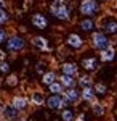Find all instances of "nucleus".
<instances>
[{"label":"nucleus","mask_w":117,"mask_h":121,"mask_svg":"<svg viewBox=\"0 0 117 121\" xmlns=\"http://www.w3.org/2000/svg\"><path fill=\"white\" fill-rule=\"evenodd\" d=\"M50 11H51V15H53L55 18L61 19V21H67V19L71 18V11L64 5L63 0H53L51 5H50Z\"/></svg>","instance_id":"f257e3e1"},{"label":"nucleus","mask_w":117,"mask_h":121,"mask_svg":"<svg viewBox=\"0 0 117 121\" xmlns=\"http://www.w3.org/2000/svg\"><path fill=\"white\" fill-rule=\"evenodd\" d=\"M79 11H80L83 16L90 18L93 15H96L99 11V5L96 0H82L80 5H79Z\"/></svg>","instance_id":"f03ea898"},{"label":"nucleus","mask_w":117,"mask_h":121,"mask_svg":"<svg viewBox=\"0 0 117 121\" xmlns=\"http://www.w3.org/2000/svg\"><path fill=\"white\" fill-rule=\"evenodd\" d=\"M91 45L96 50H104L106 47H109V40L106 37L104 32H93L91 34Z\"/></svg>","instance_id":"7ed1b4c3"},{"label":"nucleus","mask_w":117,"mask_h":121,"mask_svg":"<svg viewBox=\"0 0 117 121\" xmlns=\"http://www.w3.org/2000/svg\"><path fill=\"white\" fill-rule=\"evenodd\" d=\"M5 44H7V48L11 50V52H19V50H23L24 45H26L24 39L19 37V36H11V37H8Z\"/></svg>","instance_id":"20e7f679"},{"label":"nucleus","mask_w":117,"mask_h":121,"mask_svg":"<svg viewBox=\"0 0 117 121\" xmlns=\"http://www.w3.org/2000/svg\"><path fill=\"white\" fill-rule=\"evenodd\" d=\"M64 105H66V100L63 95H50L47 99V107L50 110H61Z\"/></svg>","instance_id":"39448f33"},{"label":"nucleus","mask_w":117,"mask_h":121,"mask_svg":"<svg viewBox=\"0 0 117 121\" xmlns=\"http://www.w3.org/2000/svg\"><path fill=\"white\" fill-rule=\"evenodd\" d=\"M66 44L71 47V48H80L83 45V39L79 34H69L67 39H66Z\"/></svg>","instance_id":"423d86ee"},{"label":"nucleus","mask_w":117,"mask_h":121,"mask_svg":"<svg viewBox=\"0 0 117 121\" xmlns=\"http://www.w3.org/2000/svg\"><path fill=\"white\" fill-rule=\"evenodd\" d=\"M11 107H13L16 112H21V110H24L27 107V99L23 97V95H16V97H13V100H11Z\"/></svg>","instance_id":"0eeeda50"},{"label":"nucleus","mask_w":117,"mask_h":121,"mask_svg":"<svg viewBox=\"0 0 117 121\" xmlns=\"http://www.w3.org/2000/svg\"><path fill=\"white\" fill-rule=\"evenodd\" d=\"M32 24L35 26L37 29H45L48 26V21L43 15H40V13H35V15H32Z\"/></svg>","instance_id":"6e6552de"},{"label":"nucleus","mask_w":117,"mask_h":121,"mask_svg":"<svg viewBox=\"0 0 117 121\" xmlns=\"http://www.w3.org/2000/svg\"><path fill=\"white\" fill-rule=\"evenodd\" d=\"M82 66H83V69H87V71H95V69H98V60H96L95 56L83 58V60H82Z\"/></svg>","instance_id":"1a4fd4ad"},{"label":"nucleus","mask_w":117,"mask_h":121,"mask_svg":"<svg viewBox=\"0 0 117 121\" xmlns=\"http://www.w3.org/2000/svg\"><path fill=\"white\" fill-rule=\"evenodd\" d=\"M99 58H101V61H112L114 58H116V50H114V47H106L104 50H101V53H99Z\"/></svg>","instance_id":"9d476101"},{"label":"nucleus","mask_w":117,"mask_h":121,"mask_svg":"<svg viewBox=\"0 0 117 121\" xmlns=\"http://www.w3.org/2000/svg\"><path fill=\"white\" fill-rule=\"evenodd\" d=\"M32 45L37 47L39 50H43V52L50 50V47H48V40H47L45 37H40V36H35V37H32Z\"/></svg>","instance_id":"9b49d317"},{"label":"nucleus","mask_w":117,"mask_h":121,"mask_svg":"<svg viewBox=\"0 0 117 121\" xmlns=\"http://www.w3.org/2000/svg\"><path fill=\"white\" fill-rule=\"evenodd\" d=\"M103 29H104L106 34H117V21L112 18L106 19L104 24H103Z\"/></svg>","instance_id":"f8f14e48"},{"label":"nucleus","mask_w":117,"mask_h":121,"mask_svg":"<svg viewBox=\"0 0 117 121\" xmlns=\"http://www.w3.org/2000/svg\"><path fill=\"white\" fill-rule=\"evenodd\" d=\"M77 65L75 63H63L61 65V71H63V74H66V76H74L77 74Z\"/></svg>","instance_id":"ddd939ff"},{"label":"nucleus","mask_w":117,"mask_h":121,"mask_svg":"<svg viewBox=\"0 0 117 121\" xmlns=\"http://www.w3.org/2000/svg\"><path fill=\"white\" fill-rule=\"evenodd\" d=\"M59 84L63 86V89H64V87H66V89H74V87H75V84H77V81H75L72 76L63 74L61 78H59Z\"/></svg>","instance_id":"4468645a"},{"label":"nucleus","mask_w":117,"mask_h":121,"mask_svg":"<svg viewBox=\"0 0 117 121\" xmlns=\"http://www.w3.org/2000/svg\"><path fill=\"white\" fill-rule=\"evenodd\" d=\"M2 113H3V116L8 121H16V118H18V112H16L11 105H7V107L2 110Z\"/></svg>","instance_id":"2eb2a0df"},{"label":"nucleus","mask_w":117,"mask_h":121,"mask_svg":"<svg viewBox=\"0 0 117 121\" xmlns=\"http://www.w3.org/2000/svg\"><path fill=\"white\" fill-rule=\"evenodd\" d=\"M80 97L85 100V102H93V100L96 99V94H95V91H93V87H83Z\"/></svg>","instance_id":"dca6fc26"},{"label":"nucleus","mask_w":117,"mask_h":121,"mask_svg":"<svg viewBox=\"0 0 117 121\" xmlns=\"http://www.w3.org/2000/svg\"><path fill=\"white\" fill-rule=\"evenodd\" d=\"M79 26H80L82 31H85V32H91L93 29H95V21L91 18H83L79 23Z\"/></svg>","instance_id":"f3484780"},{"label":"nucleus","mask_w":117,"mask_h":121,"mask_svg":"<svg viewBox=\"0 0 117 121\" xmlns=\"http://www.w3.org/2000/svg\"><path fill=\"white\" fill-rule=\"evenodd\" d=\"M79 97H80V94L79 91L74 87V89H67L66 94H64V100L66 102H75V100H79Z\"/></svg>","instance_id":"a211bd4d"},{"label":"nucleus","mask_w":117,"mask_h":121,"mask_svg":"<svg viewBox=\"0 0 117 121\" xmlns=\"http://www.w3.org/2000/svg\"><path fill=\"white\" fill-rule=\"evenodd\" d=\"M42 82L45 84V86H51L53 82H56V74H55V71H47L45 74L42 76Z\"/></svg>","instance_id":"6ab92c4d"},{"label":"nucleus","mask_w":117,"mask_h":121,"mask_svg":"<svg viewBox=\"0 0 117 121\" xmlns=\"http://www.w3.org/2000/svg\"><path fill=\"white\" fill-rule=\"evenodd\" d=\"M48 89H50V92L53 94V95H59V94L63 92V86L58 82V81H56V82H53L51 86H48Z\"/></svg>","instance_id":"aec40b11"},{"label":"nucleus","mask_w":117,"mask_h":121,"mask_svg":"<svg viewBox=\"0 0 117 121\" xmlns=\"http://www.w3.org/2000/svg\"><path fill=\"white\" fill-rule=\"evenodd\" d=\"M32 102L35 103V105H42V103L45 102L43 94L42 92H32Z\"/></svg>","instance_id":"412c9836"},{"label":"nucleus","mask_w":117,"mask_h":121,"mask_svg":"<svg viewBox=\"0 0 117 121\" xmlns=\"http://www.w3.org/2000/svg\"><path fill=\"white\" fill-rule=\"evenodd\" d=\"M93 91H95V94H96V95H104V94L108 92V89H106V86H104V84H101V82L95 84V87H93Z\"/></svg>","instance_id":"4be33fe9"},{"label":"nucleus","mask_w":117,"mask_h":121,"mask_svg":"<svg viewBox=\"0 0 117 121\" xmlns=\"http://www.w3.org/2000/svg\"><path fill=\"white\" fill-rule=\"evenodd\" d=\"M77 82L82 86V89H83V87H91V78L90 76H82V78H79Z\"/></svg>","instance_id":"5701e85b"},{"label":"nucleus","mask_w":117,"mask_h":121,"mask_svg":"<svg viewBox=\"0 0 117 121\" xmlns=\"http://www.w3.org/2000/svg\"><path fill=\"white\" fill-rule=\"evenodd\" d=\"M61 120L63 121H74V113H72V110H63L61 112Z\"/></svg>","instance_id":"b1692460"},{"label":"nucleus","mask_w":117,"mask_h":121,"mask_svg":"<svg viewBox=\"0 0 117 121\" xmlns=\"http://www.w3.org/2000/svg\"><path fill=\"white\" fill-rule=\"evenodd\" d=\"M91 110H93V113H95L96 116H103V115H104V107H103L101 103H95V105L91 107Z\"/></svg>","instance_id":"393cba45"},{"label":"nucleus","mask_w":117,"mask_h":121,"mask_svg":"<svg viewBox=\"0 0 117 121\" xmlns=\"http://www.w3.org/2000/svg\"><path fill=\"white\" fill-rule=\"evenodd\" d=\"M7 84L11 86V87H13V86H18V76L16 74H10L8 78H7Z\"/></svg>","instance_id":"a878e982"},{"label":"nucleus","mask_w":117,"mask_h":121,"mask_svg":"<svg viewBox=\"0 0 117 121\" xmlns=\"http://www.w3.org/2000/svg\"><path fill=\"white\" fill-rule=\"evenodd\" d=\"M0 73H3V74H8L10 73V65L7 61H0Z\"/></svg>","instance_id":"bb28decb"},{"label":"nucleus","mask_w":117,"mask_h":121,"mask_svg":"<svg viewBox=\"0 0 117 121\" xmlns=\"http://www.w3.org/2000/svg\"><path fill=\"white\" fill-rule=\"evenodd\" d=\"M8 19H10L8 13H7L5 10H0V24H5V23H7Z\"/></svg>","instance_id":"cd10ccee"},{"label":"nucleus","mask_w":117,"mask_h":121,"mask_svg":"<svg viewBox=\"0 0 117 121\" xmlns=\"http://www.w3.org/2000/svg\"><path fill=\"white\" fill-rule=\"evenodd\" d=\"M35 71H37V73H40V74H45V63H37Z\"/></svg>","instance_id":"c85d7f7f"},{"label":"nucleus","mask_w":117,"mask_h":121,"mask_svg":"<svg viewBox=\"0 0 117 121\" xmlns=\"http://www.w3.org/2000/svg\"><path fill=\"white\" fill-rule=\"evenodd\" d=\"M5 40H7V32L0 28V44H2V42H5Z\"/></svg>","instance_id":"c756f323"},{"label":"nucleus","mask_w":117,"mask_h":121,"mask_svg":"<svg viewBox=\"0 0 117 121\" xmlns=\"http://www.w3.org/2000/svg\"><path fill=\"white\" fill-rule=\"evenodd\" d=\"M0 10H5V2L3 0H0Z\"/></svg>","instance_id":"7c9ffc66"},{"label":"nucleus","mask_w":117,"mask_h":121,"mask_svg":"<svg viewBox=\"0 0 117 121\" xmlns=\"http://www.w3.org/2000/svg\"><path fill=\"white\" fill-rule=\"evenodd\" d=\"M96 2H108V0H96Z\"/></svg>","instance_id":"2f4dec72"}]
</instances>
